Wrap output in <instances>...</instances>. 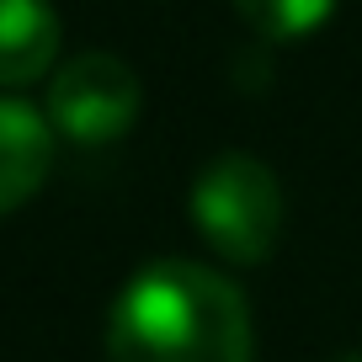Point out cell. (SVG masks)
Instances as JSON below:
<instances>
[{"label":"cell","instance_id":"7a4b0ae2","mask_svg":"<svg viewBox=\"0 0 362 362\" xmlns=\"http://www.w3.org/2000/svg\"><path fill=\"white\" fill-rule=\"evenodd\" d=\"M192 224L235 267H261L283 235V187L245 149L214 155L192 181Z\"/></svg>","mask_w":362,"mask_h":362},{"label":"cell","instance_id":"277c9868","mask_svg":"<svg viewBox=\"0 0 362 362\" xmlns=\"http://www.w3.org/2000/svg\"><path fill=\"white\" fill-rule=\"evenodd\" d=\"M54 165V123L33 102L0 96V218L33 203Z\"/></svg>","mask_w":362,"mask_h":362},{"label":"cell","instance_id":"3957f363","mask_svg":"<svg viewBox=\"0 0 362 362\" xmlns=\"http://www.w3.org/2000/svg\"><path fill=\"white\" fill-rule=\"evenodd\" d=\"M139 75L117 54H80L48 80V123L69 144H112L139 123Z\"/></svg>","mask_w":362,"mask_h":362},{"label":"cell","instance_id":"6da1fadb","mask_svg":"<svg viewBox=\"0 0 362 362\" xmlns=\"http://www.w3.org/2000/svg\"><path fill=\"white\" fill-rule=\"evenodd\" d=\"M107 362H256L250 304L203 261H155L107 315Z\"/></svg>","mask_w":362,"mask_h":362},{"label":"cell","instance_id":"5b68a950","mask_svg":"<svg viewBox=\"0 0 362 362\" xmlns=\"http://www.w3.org/2000/svg\"><path fill=\"white\" fill-rule=\"evenodd\" d=\"M59 59V16L48 0H0V86H33Z\"/></svg>","mask_w":362,"mask_h":362},{"label":"cell","instance_id":"8992f818","mask_svg":"<svg viewBox=\"0 0 362 362\" xmlns=\"http://www.w3.org/2000/svg\"><path fill=\"white\" fill-rule=\"evenodd\" d=\"M235 11L245 16L250 33L272 37V43H293L330 22L336 0H235Z\"/></svg>","mask_w":362,"mask_h":362}]
</instances>
